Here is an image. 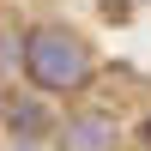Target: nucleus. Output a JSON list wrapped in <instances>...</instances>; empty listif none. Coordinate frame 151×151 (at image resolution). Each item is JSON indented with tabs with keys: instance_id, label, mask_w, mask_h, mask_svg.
Returning <instances> with one entry per match:
<instances>
[{
	"instance_id": "nucleus-2",
	"label": "nucleus",
	"mask_w": 151,
	"mask_h": 151,
	"mask_svg": "<svg viewBox=\"0 0 151 151\" xmlns=\"http://www.w3.org/2000/svg\"><path fill=\"white\" fill-rule=\"evenodd\" d=\"M55 151H121V115L115 109H73L55 121Z\"/></svg>"
},
{
	"instance_id": "nucleus-4",
	"label": "nucleus",
	"mask_w": 151,
	"mask_h": 151,
	"mask_svg": "<svg viewBox=\"0 0 151 151\" xmlns=\"http://www.w3.org/2000/svg\"><path fill=\"white\" fill-rule=\"evenodd\" d=\"M139 139H145V151H151V115H145V121H139Z\"/></svg>"
},
{
	"instance_id": "nucleus-1",
	"label": "nucleus",
	"mask_w": 151,
	"mask_h": 151,
	"mask_svg": "<svg viewBox=\"0 0 151 151\" xmlns=\"http://www.w3.org/2000/svg\"><path fill=\"white\" fill-rule=\"evenodd\" d=\"M24 79H30L36 97H79V91H91V79H97L91 36L60 24V18L30 24L24 30Z\"/></svg>"
},
{
	"instance_id": "nucleus-5",
	"label": "nucleus",
	"mask_w": 151,
	"mask_h": 151,
	"mask_svg": "<svg viewBox=\"0 0 151 151\" xmlns=\"http://www.w3.org/2000/svg\"><path fill=\"white\" fill-rule=\"evenodd\" d=\"M0 109H6V91H0Z\"/></svg>"
},
{
	"instance_id": "nucleus-3",
	"label": "nucleus",
	"mask_w": 151,
	"mask_h": 151,
	"mask_svg": "<svg viewBox=\"0 0 151 151\" xmlns=\"http://www.w3.org/2000/svg\"><path fill=\"white\" fill-rule=\"evenodd\" d=\"M6 127L18 133V139H42V133H55V121H48V109L36 103V97H24V103L12 97L6 103Z\"/></svg>"
}]
</instances>
